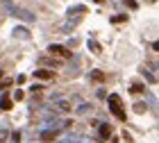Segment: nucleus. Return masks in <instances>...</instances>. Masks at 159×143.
<instances>
[{"mask_svg":"<svg viewBox=\"0 0 159 143\" xmlns=\"http://www.w3.org/2000/svg\"><path fill=\"white\" fill-rule=\"evenodd\" d=\"M2 7L11 14V16H16V18H20V20H25V23H34V14H32V11H27V9H23V7H16V5L7 2V0L2 2Z\"/></svg>","mask_w":159,"mask_h":143,"instance_id":"1","label":"nucleus"},{"mask_svg":"<svg viewBox=\"0 0 159 143\" xmlns=\"http://www.w3.org/2000/svg\"><path fill=\"white\" fill-rule=\"evenodd\" d=\"M107 102H109V109H111L114 116H116L118 120H125V111H123V107H120V98H118L116 93H111L109 98H107Z\"/></svg>","mask_w":159,"mask_h":143,"instance_id":"2","label":"nucleus"},{"mask_svg":"<svg viewBox=\"0 0 159 143\" xmlns=\"http://www.w3.org/2000/svg\"><path fill=\"white\" fill-rule=\"evenodd\" d=\"M48 52H50V55H59V57H64V59H68V57H70V50H68V48L57 46V43H50V46H48Z\"/></svg>","mask_w":159,"mask_h":143,"instance_id":"3","label":"nucleus"},{"mask_svg":"<svg viewBox=\"0 0 159 143\" xmlns=\"http://www.w3.org/2000/svg\"><path fill=\"white\" fill-rule=\"evenodd\" d=\"M55 139H57V132H55V130H41V132H39V141H43V143L55 141Z\"/></svg>","mask_w":159,"mask_h":143,"instance_id":"4","label":"nucleus"},{"mask_svg":"<svg viewBox=\"0 0 159 143\" xmlns=\"http://www.w3.org/2000/svg\"><path fill=\"white\" fill-rule=\"evenodd\" d=\"M55 109L57 111H70V102L64 100V98H59V100H55Z\"/></svg>","mask_w":159,"mask_h":143,"instance_id":"5","label":"nucleus"},{"mask_svg":"<svg viewBox=\"0 0 159 143\" xmlns=\"http://www.w3.org/2000/svg\"><path fill=\"white\" fill-rule=\"evenodd\" d=\"M98 132H100V139H109L111 136V127L105 125V123H98Z\"/></svg>","mask_w":159,"mask_h":143,"instance_id":"6","label":"nucleus"},{"mask_svg":"<svg viewBox=\"0 0 159 143\" xmlns=\"http://www.w3.org/2000/svg\"><path fill=\"white\" fill-rule=\"evenodd\" d=\"M34 77H39V80H52V70L39 68V70H34Z\"/></svg>","mask_w":159,"mask_h":143,"instance_id":"7","label":"nucleus"},{"mask_svg":"<svg viewBox=\"0 0 159 143\" xmlns=\"http://www.w3.org/2000/svg\"><path fill=\"white\" fill-rule=\"evenodd\" d=\"M14 37L16 39H30V32L25 27H14Z\"/></svg>","mask_w":159,"mask_h":143,"instance_id":"8","label":"nucleus"},{"mask_svg":"<svg viewBox=\"0 0 159 143\" xmlns=\"http://www.w3.org/2000/svg\"><path fill=\"white\" fill-rule=\"evenodd\" d=\"M86 46H89V50H93V52H96V55H100V43H98V41L89 39V41H86Z\"/></svg>","mask_w":159,"mask_h":143,"instance_id":"9","label":"nucleus"},{"mask_svg":"<svg viewBox=\"0 0 159 143\" xmlns=\"http://www.w3.org/2000/svg\"><path fill=\"white\" fill-rule=\"evenodd\" d=\"M0 109H5V111H9V109H11V100L7 98V96L0 100Z\"/></svg>","mask_w":159,"mask_h":143,"instance_id":"10","label":"nucleus"},{"mask_svg":"<svg viewBox=\"0 0 159 143\" xmlns=\"http://www.w3.org/2000/svg\"><path fill=\"white\" fill-rule=\"evenodd\" d=\"M9 141V130L7 127H0V143H7Z\"/></svg>","mask_w":159,"mask_h":143,"instance_id":"11","label":"nucleus"},{"mask_svg":"<svg viewBox=\"0 0 159 143\" xmlns=\"http://www.w3.org/2000/svg\"><path fill=\"white\" fill-rule=\"evenodd\" d=\"M143 77H146V80H148V82H152V84H155V82L159 80V77H157V75H152V73H150V70H148V68H143Z\"/></svg>","mask_w":159,"mask_h":143,"instance_id":"12","label":"nucleus"},{"mask_svg":"<svg viewBox=\"0 0 159 143\" xmlns=\"http://www.w3.org/2000/svg\"><path fill=\"white\" fill-rule=\"evenodd\" d=\"M82 11H86V7L84 5H75V7H70V9H68V16H70V14H82Z\"/></svg>","mask_w":159,"mask_h":143,"instance_id":"13","label":"nucleus"},{"mask_svg":"<svg viewBox=\"0 0 159 143\" xmlns=\"http://www.w3.org/2000/svg\"><path fill=\"white\" fill-rule=\"evenodd\" d=\"M89 111H91V105L89 102H82L77 107V114H89Z\"/></svg>","mask_w":159,"mask_h":143,"instance_id":"14","label":"nucleus"},{"mask_svg":"<svg viewBox=\"0 0 159 143\" xmlns=\"http://www.w3.org/2000/svg\"><path fill=\"white\" fill-rule=\"evenodd\" d=\"M91 80H96V82H102V80H105V75L100 73V70H93V73H91Z\"/></svg>","mask_w":159,"mask_h":143,"instance_id":"15","label":"nucleus"},{"mask_svg":"<svg viewBox=\"0 0 159 143\" xmlns=\"http://www.w3.org/2000/svg\"><path fill=\"white\" fill-rule=\"evenodd\" d=\"M9 139H11V143H20V132H11Z\"/></svg>","mask_w":159,"mask_h":143,"instance_id":"16","label":"nucleus"},{"mask_svg":"<svg viewBox=\"0 0 159 143\" xmlns=\"http://www.w3.org/2000/svg\"><path fill=\"white\" fill-rule=\"evenodd\" d=\"M134 111H136V114H143V111H146V105H143V102H136V105H134Z\"/></svg>","mask_w":159,"mask_h":143,"instance_id":"17","label":"nucleus"},{"mask_svg":"<svg viewBox=\"0 0 159 143\" xmlns=\"http://www.w3.org/2000/svg\"><path fill=\"white\" fill-rule=\"evenodd\" d=\"M41 64H48V66H57L59 61H55V59H46V57H43V59H41Z\"/></svg>","mask_w":159,"mask_h":143,"instance_id":"18","label":"nucleus"},{"mask_svg":"<svg viewBox=\"0 0 159 143\" xmlns=\"http://www.w3.org/2000/svg\"><path fill=\"white\" fill-rule=\"evenodd\" d=\"M132 91H134V93H139V91H143V87H141V84H132Z\"/></svg>","mask_w":159,"mask_h":143,"instance_id":"19","label":"nucleus"},{"mask_svg":"<svg viewBox=\"0 0 159 143\" xmlns=\"http://www.w3.org/2000/svg\"><path fill=\"white\" fill-rule=\"evenodd\" d=\"M123 20H125V16H114L111 23H123Z\"/></svg>","mask_w":159,"mask_h":143,"instance_id":"20","label":"nucleus"},{"mask_svg":"<svg viewBox=\"0 0 159 143\" xmlns=\"http://www.w3.org/2000/svg\"><path fill=\"white\" fill-rule=\"evenodd\" d=\"M125 5H127V7H132V9H136V2H134V0H125Z\"/></svg>","mask_w":159,"mask_h":143,"instance_id":"21","label":"nucleus"},{"mask_svg":"<svg viewBox=\"0 0 159 143\" xmlns=\"http://www.w3.org/2000/svg\"><path fill=\"white\" fill-rule=\"evenodd\" d=\"M152 48H155L157 52H159V41H155V43H152Z\"/></svg>","mask_w":159,"mask_h":143,"instance_id":"22","label":"nucleus"},{"mask_svg":"<svg viewBox=\"0 0 159 143\" xmlns=\"http://www.w3.org/2000/svg\"><path fill=\"white\" fill-rule=\"evenodd\" d=\"M152 68H157V70H159V61H155V64H152Z\"/></svg>","mask_w":159,"mask_h":143,"instance_id":"23","label":"nucleus"},{"mask_svg":"<svg viewBox=\"0 0 159 143\" xmlns=\"http://www.w3.org/2000/svg\"><path fill=\"white\" fill-rule=\"evenodd\" d=\"M96 2H102V0H96Z\"/></svg>","mask_w":159,"mask_h":143,"instance_id":"24","label":"nucleus"},{"mask_svg":"<svg viewBox=\"0 0 159 143\" xmlns=\"http://www.w3.org/2000/svg\"><path fill=\"white\" fill-rule=\"evenodd\" d=\"M0 77H2V70H0Z\"/></svg>","mask_w":159,"mask_h":143,"instance_id":"25","label":"nucleus"}]
</instances>
